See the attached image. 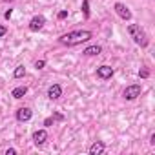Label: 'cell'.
<instances>
[{
    "label": "cell",
    "instance_id": "obj_8",
    "mask_svg": "<svg viewBox=\"0 0 155 155\" xmlns=\"http://www.w3.org/2000/svg\"><path fill=\"white\" fill-rule=\"evenodd\" d=\"M31 140L35 146H44L46 140H48V131L46 130H37L33 135H31Z\"/></svg>",
    "mask_w": 155,
    "mask_h": 155
},
{
    "label": "cell",
    "instance_id": "obj_4",
    "mask_svg": "<svg viewBox=\"0 0 155 155\" xmlns=\"http://www.w3.org/2000/svg\"><path fill=\"white\" fill-rule=\"evenodd\" d=\"M113 11L117 13V17L119 18H122V20H131V11H130V8L126 6V4H122V2H117L115 6H113Z\"/></svg>",
    "mask_w": 155,
    "mask_h": 155
},
{
    "label": "cell",
    "instance_id": "obj_5",
    "mask_svg": "<svg viewBox=\"0 0 155 155\" xmlns=\"http://www.w3.org/2000/svg\"><path fill=\"white\" fill-rule=\"evenodd\" d=\"M44 26H46V17H42V15H35L29 20V31H33V33L40 31Z\"/></svg>",
    "mask_w": 155,
    "mask_h": 155
},
{
    "label": "cell",
    "instance_id": "obj_22",
    "mask_svg": "<svg viewBox=\"0 0 155 155\" xmlns=\"http://www.w3.org/2000/svg\"><path fill=\"white\" fill-rule=\"evenodd\" d=\"M150 146H155V133H150Z\"/></svg>",
    "mask_w": 155,
    "mask_h": 155
},
{
    "label": "cell",
    "instance_id": "obj_10",
    "mask_svg": "<svg viewBox=\"0 0 155 155\" xmlns=\"http://www.w3.org/2000/svg\"><path fill=\"white\" fill-rule=\"evenodd\" d=\"M106 151V144L102 142V140H95L90 148H88V153L90 155H102Z\"/></svg>",
    "mask_w": 155,
    "mask_h": 155
},
{
    "label": "cell",
    "instance_id": "obj_3",
    "mask_svg": "<svg viewBox=\"0 0 155 155\" xmlns=\"http://www.w3.org/2000/svg\"><path fill=\"white\" fill-rule=\"evenodd\" d=\"M142 93V86L140 84H131V86H126V90L122 91V97L126 101H135L137 97H140Z\"/></svg>",
    "mask_w": 155,
    "mask_h": 155
},
{
    "label": "cell",
    "instance_id": "obj_12",
    "mask_svg": "<svg viewBox=\"0 0 155 155\" xmlns=\"http://www.w3.org/2000/svg\"><path fill=\"white\" fill-rule=\"evenodd\" d=\"M26 93H28V86H18V88H15V90L11 91V97H13V99H22Z\"/></svg>",
    "mask_w": 155,
    "mask_h": 155
},
{
    "label": "cell",
    "instance_id": "obj_6",
    "mask_svg": "<svg viewBox=\"0 0 155 155\" xmlns=\"http://www.w3.org/2000/svg\"><path fill=\"white\" fill-rule=\"evenodd\" d=\"M113 73H115V69H113L111 66H106V64H102V66H99V68H97V77H99V79H102V81H108V79H111V77H113Z\"/></svg>",
    "mask_w": 155,
    "mask_h": 155
},
{
    "label": "cell",
    "instance_id": "obj_9",
    "mask_svg": "<svg viewBox=\"0 0 155 155\" xmlns=\"http://www.w3.org/2000/svg\"><path fill=\"white\" fill-rule=\"evenodd\" d=\"M31 117H33V111H31V108H18L17 110V120L18 122H28V120H31Z\"/></svg>",
    "mask_w": 155,
    "mask_h": 155
},
{
    "label": "cell",
    "instance_id": "obj_11",
    "mask_svg": "<svg viewBox=\"0 0 155 155\" xmlns=\"http://www.w3.org/2000/svg\"><path fill=\"white\" fill-rule=\"evenodd\" d=\"M101 53H102V48L97 46V44L88 46V48L84 49V55H86V57H97V55H101Z\"/></svg>",
    "mask_w": 155,
    "mask_h": 155
},
{
    "label": "cell",
    "instance_id": "obj_14",
    "mask_svg": "<svg viewBox=\"0 0 155 155\" xmlns=\"http://www.w3.org/2000/svg\"><path fill=\"white\" fill-rule=\"evenodd\" d=\"M82 13L86 18H90V0H82Z\"/></svg>",
    "mask_w": 155,
    "mask_h": 155
},
{
    "label": "cell",
    "instance_id": "obj_23",
    "mask_svg": "<svg viewBox=\"0 0 155 155\" xmlns=\"http://www.w3.org/2000/svg\"><path fill=\"white\" fill-rule=\"evenodd\" d=\"M4 2H13V0H4Z\"/></svg>",
    "mask_w": 155,
    "mask_h": 155
},
{
    "label": "cell",
    "instance_id": "obj_17",
    "mask_svg": "<svg viewBox=\"0 0 155 155\" xmlns=\"http://www.w3.org/2000/svg\"><path fill=\"white\" fill-rule=\"evenodd\" d=\"M57 17H58V20H64V18L68 17V11H66V9H64V11H58V15H57Z\"/></svg>",
    "mask_w": 155,
    "mask_h": 155
},
{
    "label": "cell",
    "instance_id": "obj_15",
    "mask_svg": "<svg viewBox=\"0 0 155 155\" xmlns=\"http://www.w3.org/2000/svg\"><path fill=\"white\" fill-rule=\"evenodd\" d=\"M139 77H142V79H148V77H150V71H148V69H139Z\"/></svg>",
    "mask_w": 155,
    "mask_h": 155
},
{
    "label": "cell",
    "instance_id": "obj_7",
    "mask_svg": "<svg viewBox=\"0 0 155 155\" xmlns=\"http://www.w3.org/2000/svg\"><path fill=\"white\" fill-rule=\"evenodd\" d=\"M46 97H48L49 101H58V99L62 97V86H60V84H51V86L48 88Z\"/></svg>",
    "mask_w": 155,
    "mask_h": 155
},
{
    "label": "cell",
    "instance_id": "obj_20",
    "mask_svg": "<svg viewBox=\"0 0 155 155\" xmlns=\"http://www.w3.org/2000/svg\"><path fill=\"white\" fill-rule=\"evenodd\" d=\"M4 153H6V155H17V150H15V148H8Z\"/></svg>",
    "mask_w": 155,
    "mask_h": 155
},
{
    "label": "cell",
    "instance_id": "obj_19",
    "mask_svg": "<svg viewBox=\"0 0 155 155\" xmlns=\"http://www.w3.org/2000/svg\"><path fill=\"white\" fill-rule=\"evenodd\" d=\"M53 122H55V119H53V117H48V119L44 120V126H51Z\"/></svg>",
    "mask_w": 155,
    "mask_h": 155
},
{
    "label": "cell",
    "instance_id": "obj_1",
    "mask_svg": "<svg viewBox=\"0 0 155 155\" xmlns=\"http://www.w3.org/2000/svg\"><path fill=\"white\" fill-rule=\"evenodd\" d=\"M91 37H93V33L88 31V29H75V31H69V33L60 35L58 42L64 44V46H68V48H73V46H79L82 42L91 40Z\"/></svg>",
    "mask_w": 155,
    "mask_h": 155
},
{
    "label": "cell",
    "instance_id": "obj_21",
    "mask_svg": "<svg viewBox=\"0 0 155 155\" xmlns=\"http://www.w3.org/2000/svg\"><path fill=\"white\" fill-rule=\"evenodd\" d=\"M11 15H13V9H8V11L4 13V18H6V20H9V18H11Z\"/></svg>",
    "mask_w": 155,
    "mask_h": 155
},
{
    "label": "cell",
    "instance_id": "obj_18",
    "mask_svg": "<svg viewBox=\"0 0 155 155\" xmlns=\"http://www.w3.org/2000/svg\"><path fill=\"white\" fill-rule=\"evenodd\" d=\"M6 33H8V28H6V26H2V24H0V38H2V37H4Z\"/></svg>",
    "mask_w": 155,
    "mask_h": 155
},
{
    "label": "cell",
    "instance_id": "obj_13",
    "mask_svg": "<svg viewBox=\"0 0 155 155\" xmlns=\"http://www.w3.org/2000/svg\"><path fill=\"white\" fill-rule=\"evenodd\" d=\"M24 75H26V68L24 66H17L15 71H13V77H15V79H22Z\"/></svg>",
    "mask_w": 155,
    "mask_h": 155
},
{
    "label": "cell",
    "instance_id": "obj_16",
    "mask_svg": "<svg viewBox=\"0 0 155 155\" xmlns=\"http://www.w3.org/2000/svg\"><path fill=\"white\" fill-rule=\"evenodd\" d=\"M44 66H46V60H37V62H35V68H37V69H42Z\"/></svg>",
    "mask_w": 155,
    "mask_h": 155
},
{
    "label": "cell",
    "instance_id": "obj_2",
    "mask_svg": "<svg viewBox=\"0 0 155 155\" xmlns=\"http://www.w3.org/2000/svg\"><path fill=\"white\" fill-rule=\"evenodd\" d=\"M128 33H130V37L133 38V42H135L137 46L148 48V35H146V31H144L139 24H130V26H128Z\"/></svg>",
    "mask_w": 155,
    "mask_h": 155
}]
</instances>
